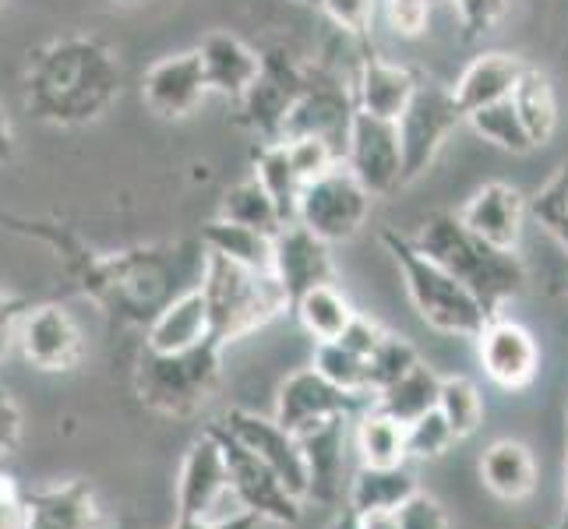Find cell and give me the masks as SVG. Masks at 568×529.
I'll list each match as a JSON object with an SVG mask.
<instances>
[{
    "label": "cell",
    "mask_w": 568,
    "mask_h": 529,
    "mask_svg": "<svg viewBox=\"0 0 568 529\" xmlns=\"http://www.w3.org/2000/svg\"><path fill=\"white\" fill-rule=\"evenodd\" d=\"M121 92V68L113 53L92 39H64L36 61L29 78V106L43 121L82 124L100 116Z\"/></svg>",
    "instance_id": "obj_1"
},
{
    "label": "cell",
    "mask_w": 568,
    "mask_h": 529,
    "mask_svg": "<svg viewBox=\"0 0 568 529\" xmlns=\"http://www.w3.org/2000/svg\"><path fill=\"white\" fill-rule=\"evenodd\" d=\"M414 241L427 258H435L445 272H453L491 318L501 315L505 301H513L526 283L519 254L480 241L474 230L463 226L456 212L427 215Z\"/></svg>",
    "instance_id": "obj_2"
},
{
    "label": "cell",
    "mask_w": 568,
    "mask_h": 529,
    "mask_svg": "<svg viewBox=\"0 0 568 529\" xmlns=\"http://www.w3.org/2000/svg\"><path fill=\"white\" fill-rule=\"evenodd\" d=\"M202 293L212 318V339L226 346L237 343L251 332L276 322L290 307L283 283L272 272H254L244 265H233L220 254H202Z\"/></svg>",
    "instance_id": "obj_3"
},
{
    "label": "cell",
    "mask_w": 568,
    "mask_h": 529,
    "mask_svg": "<svg viewBox=\"0 0 568 529\" xmlns=\"http://www.w3.org/2000/svg\"><path fill=\"white\" fill-rule=\"evenodd\" d=\"M382 241L399 265L406 297L420 315V322L427 328L442 332V336L477 339V332L487 325L491 315H487L474 293H469L453 272H445L435 258H427V254L417 247V241L399 237L396 230H385Z\"/></svg>",
    "instance_id": "obj_4"
},
{
    "label": "cell",
    "mask_w": 568,
    "mask_h": 529,
    "mask_svg": "<svg viewBox=\"0 0 568 529\" xmlns=\"http://www.w3.org/2000/svg\"><path fill=\"white\" fill-rule=\"evenodd\" d=\"M220 353L223 346L209 339L187 353H152L139 360L134 391L139 399L163 417H191L212 396L220 382Z\"/></svg>",
    "instance_id": "obj_5"
},
{
    "label": "cell",
    "mask_w": 568,
    "mask_h": 529,
    "mask_svg": "<svg viewBox=\"0 0 568 529\" xmlns=\"http://www.w3.org/2000/svg\"><path fill=\"white\" fill-rule=\"evenodd\" d=\"M371 199H375V194L357 181L354 170L339 163L328 173H322L318 181L304 184L297 223L307 226L325 244L354 241L371 215Z\"/></svg>",
    "instance_id": "obj_6"
},
{
    "label": "cell",
    "mask_w": 568,
    "mask_h": 529,
    "mask_svg": "<svg viewBox=\"0 0 568 529\" xmlns=\"http://www.w3.org/2000/svg\"><path fill=\"white\" fill-rule=\"evenodd\" d=\"M247 508L230 487L226 459L215 435L205 427L184 452L178 474V519H233Z\"/></svg>",
    "instance_id": "obj_7"
},
{
    "label": "cell",
    "mask_w": 568,
    "mask_h": 529,
    "mask_svg": "<svg viewBox=\"0 0 568 529\" xmlns=\"http://www.w3.org/2000/svg\"><path fill=\"white\" fill-rule=\"evenodd\" d=\"M209 430L215 435L223 448V459H226V474H230V487L237 491V498L244 501L247 512H254L262 522H283V526H293L301 519V498L290 491V487L276 477V469L265 466L258 456L244 448L237 438L230 435V430L215 420L209 424Z\"/></svg>",
    "instance_id": "obj_8"
},
{
    "label": "cell",
    "mask_w": 568,
    "mask_h": 529,
    "mask_svg": "<svg viewBox=\"0 0 568 529\" xmlns=\"http://www.w3.org/2000/svg\"><path fill=\"white\" fill-rule=\"evenodd\" d=\"M463 121H466V113L459 110L453 89H442V85L417 89L406 113L396 121L406 181H417V176L435 163V155L448 142V134H453Z\"/></svg>",
    "instance_id": "obj_9"
},
{
    "label": "cell",
    "mask_w": 568,
    "mask_h": 529,
    "mask_svg": "<svg viewBox=\"0 0 568 529\" xmlns=\"http://www.w3.org/2000/svg\"><path fill=\"white\" fill-rule=\"evenodd\" d=\"M343 152H346L343 163L354 170V176L371 194H375V199H382V194L406 184L396 121H382V116L354 110L349 128H346Z\"/></svg>",
    "instance_id": "obj_10"
},
{
    "label": "cell",
    "mask_w": 568,
    "mask_h": 529,
    "mask_svg": "<svg viewBox=\"0 0 568 529\" xmlns=\"http://www.w3.org/2000/svg\"><path fill=\"white\" fill-rule=\"evenodd\" d=\"M233 438H237L244 448H251L265 466L276 469V477L290 487L301 501H307L311 495V469H307V452L301 438L286 430L276 417H262L251 414V409H230V414L220 420Z\"/></svg>",
    "instance_id": "obj_11"
},
{
    "label": "cell",
    "mask_w": 568,
    "mask_h": 529,
    "mask_svg": "<svg viewBox=\"0 0 568 529\" xmlns=\"http://www.w3.org/2000/svg\"><path fill=\"white\" fill-rule=\"evenodd\" d=\"M364 406H371V399L349 396V391L325 382L315 367H304V370H293V375L280 385L276 420L286 430H293L297 438H304L307 430H315L328 420L357 417Z\"/></svg>",
    "instance_id": "obj_12"
},
{
    "label": "cell",
    "mask_w": 568,
    "mask_h": 529,
    "mask_svg": "<svg viewBox=\"0 0 568 529\" xmlns=\"http://www.w3.org/2000/svg\"><path fill=\"white\" fill-rule=\"evenodd\" d=\"M18 349L22 357L47 375H64L74 370L85 357V336L78 328L74 315L61 304L29 307L22 328H18Z\"/></svg>",
    "instance_id": "obj_13"
},
{
    "label": "cell",
    "mask_w": 568,
    "mask_h": 529,
    "mask_svg": "<svg viewBox=\"0 0 568 529\" xmlns=\"http://www.w3.org/2000/svg\"><path fill=\"white\" fill-rule=\"evenodd\" d=\"M477 360L484 375L505 391L530 388L540 375V346L519 322L495 315L477 332Z\"/></svg>",
    "instance_id": "obj_14"
},
{
    "label": "cell",
    "mask_w": 568,
    "mask_h": 529,
    "mask_svg": "<svg viewBox=\"0 0 568 529\" xmlns=\"http://www.w3.org/2000/svg\"><path fill=\"white\" fill-rule=\"evenodd\" d=\"M205 92H209V82H205L199 50L163 57V61H155L145 71V82H142L145 106L155 116H163V121H178V116L194 113V106L205 100Z\"/></svg>",
    "instance_id": "obj_15"
},
{
    "label": "cell",
    "mask_w": 568,
    "mask_h": 529,
    "mask_svg": "<svg viewBox=\"0 0 568 529\" xmlns=\"http://www.w3.org/2000/svg\"><path fill=\"white\" fill-rule=\"evenodd\" d=\"M26 529H113V519L85 480H64L29 495Z\"/></svg>",
    "instance_id": "obj_16"
},
{
    "label": "cell",
    "mask_w": 568,
    "mask_h": 529,
    "mask_svg": "<svg viewBox=\"0 0 568 529\" xmlns=\"http://www.w3.org/2000/svg\"><path fill=\"white\" fill-rule=\"evenodd\" d=\"M328 247L332 244L315 237V233H311L307 226H301V223H290V226L280 230L272 276L283 283L290 307H293V301L301 297V293L315 289L322 283H336V265H332Z\"/></svg>",
    "instance_id": "obj_17"
},
{
    "label": "cell",
    "mask_w": 568,
    "mask_h": 529,
    "mask_svg": "<svg viewBox=\"0 0 568 529\" xmlns=\"http://www.w3.org/2000/svg\"><path fill=\"white\" fill-rule=\"evenodd\" d=\"M530 205L523 202V194L513 184H484L480 191H474L459 208V220L466 230H474L480 241L495 244L501 251H516L519 237H523V220Z\"/></svg>",
    "instance_id": "obj_18"
},
{
    "label": "cell",
    "mask_w": 568,
    "mask_h": 529,
    "mask_svg": "<svg viewBox=\"0 0 568 529\" xmlns=\"http://www.w3.org/2000/svg\"><path fill=\"white\" fill-rule=\"evenodd\" d=\"M212 339V318L202 286H191L178 297H170L166 307L149 322L145 349L152 353H187Z\"/></svg>",
    "instance_id": "obj_19"
},
{
    "label": "cell",
    "mask_w": 568,
    "mask_h": 529,
    "mask_svg": "<svg viewBox=\"0 0 568 529\" xmlns=\"http://www.w3.org/2000/svg\"><path fill=\"white\" fill-rule=\"evenodd\" d=\"M202 57V71L212 92L230 95V100H244L254 89L262 74V57L254 53L244 39L230 35V32H209L199 47Z\"/></svg>",
    "instance_id": "obj_20"
},
{
    "label": "cell",
    "mask_w": 568,
    "mask_h": 529,
    "mask_svg": "<svg viewBox=\"0 0 568 529\" xmlns=\"http://www.w3.org/2000/svg\"><path fill=\"white\" fill-rule=\"evenodd\" d=\"M417 89L420 85L414 74L378 53H367L357 68V110L382 116V121H399Z\"/></svg>",
    "instance_id": "obj_21"
},
{
    "label": "cell",
    "mask_w": 568,
    "mask_h": 529,
    "mask_svg": "<svg viewBox=\"0 0 568 529\" xmlns=\"http://www.w3.org/2000/svg\"><path fill=\"white\" fill-rule=\"evenodd\" d=\"M477 469H480L484 487L498 501L519 505L537 491V459L523 441L501 438L495 445H487Z\"/></svg>",
    "instance_id": "obj_22"
},
{
    "label": "cell",
    "mask_w": 568,
    "mask_h": 529,
    "mask_svg": "<svg viewBox=\"0 0 568 529\" xmlns=\"http://www.w3.org/2000/svg\"><path fill=\"white\" fill-rule=\"evenodd\" d=\"M526 64L513 53H480L474 57L463 74L456 78L453 95L463 113H474L480 106H491L498 100H508L516 89V82L523 78Z\"/></svg>",
    "instance_id": "obj_23"
},
{
    "label": "cell",
    "mask_w": 568,
    "mask_h": 529,
    "mask_svg": "<svg viewBox=\"0 0 568 529\" xmlns=\"http://www.w3.org/2000/svg\"><path fill=\"white\" fill-rule=\"evenodd\" d=\"M354 417H339L328 420L315 430H307L301 438L304 452H307V469H311V495L322 505H332L343 491V448H346V424Z\"/></svg>",
    "instance_id": "obj_24"
},
{
    "label": "cell",
    "mask_w": 568,
    "mask_h": 529,
    "mask_svg": "<svg viewBox=\"0 0 568 529\" xmlns=\"http://www.w3.org/2000/svg\"><path fill=\"white\" fill-rule=\"evenodd\" d=\"M420 491L417 477L409 474L406 466H361L354 480H349L346 505L354 508L357 516L367 512H399V508Z\"/></svg>",
    "instance_id": "obj_25"
},
{
    "label": "cell",
    "mask_w": 568,
    "mask_h": 529,
    "mask_svg": "<svg viewBox=\"0 0 568 529\" xmlns=\"http://www.w3.org/2000/svg\"><path fill=\"white\" fill-rule=\"evenodd\" d=\"M354 448L361 466H406V424H399L396 417H388L385 409H378L375 403L364 406L354 417Z\"/></svg>",
    "instance_id": "obj_26"
},
{
    "label": "cell",
    "mask_w": 568,
    "mask_h": 529,
    "mask_svg": "<svg viewBox=\"0 0 568 529\" xmlns=\"http://www.w3.org/2000/svg\"><path fill=\"white\" fill-rule=\"evenodd\" d=\"M205 251L254 272H272V265H276V237L241 223H230L223 215L205 226Z\"/></svg>",
    "instance_id": "obj_27"
},
{
    "label": "cell",
    "mask_w": 568,
    "mask_h": 529,
    "mask_svg": "<svg viewBox=\"0 0 568 529\" xmlns=\"http://www.w3.org/2000/svg\"><path fill=\"white\" fill-rule=\"evenodd\" d=\"M293 311H297V322L315 343H336L343 339V332L349 328V322L357 318V311L349 307V301L336 289V283H322L315 289L301 293L293 301Z\"/></svg>",
    "instance_id": "obj_28"
},
{
    "label": "cell",
    "mask_w": 568,
    "mask_h": 529,
    "mask_svg": "<svg viewBox=\"0 0 568 529\" xmlns=\"http://www.w3.org/2000/svg\"><path fill=\"white\" fill-rule=\"evenodd\" d=\"M438 391H442V378L427 364H417L399 382H392L385 391H378L371 403L385 409L388 417H396L399 424H414L424 414H430V409H438Z\"/></svg>",
    "instance_id": "obj_29"
},
{
    "label": "cell",
    "mask_w": 568,
    "mask_h": 529,
    "mask_svg": "<svg viewBox=\"0 0 568 529\" xmlns=\"http://www.w3.org/2000/svg\"><path fill=\"white\" fill-rule=\"evenodd\" d=\"M513 103L523 116L526 131H530L534 145H547L551 134L558 131V100H555V85L540 68L526 64L523 78L513 89Z\"/></svg>",
    "instance_id": "obj_30"
},
{
    "label": "cell",
    "mask_w": 568,
    "mask_h": 529,
    "mask_svg": "<svg viewBox=\"0 0 568 529\" xmlns=\"http://www.w3.org/2000/svg\"><path fill=\"white\" fill-rule=\"evenodd\" d=\"M254 176L262 181V187L268 191V199L276 202L283 223H297V205H301V191H304V181L297 176L290 163V152H286V142H268L258 155V170Z\"/></svg>",
    "instance_id": "obj_31"
},
{
    "label": "cell",
    "mask_w": 568,
    "mask_h": 529,
    "mask_svg": "<svg viewBox=\"0 0 568 529\" xmlns=\"http://www.w3.org/2000/svg\"><path fill=\"white\" fill-rule=\"evenodd\" d=\"M220 215H223V220H230V223L262 230V233H268V237H280V230L286 226L280 208H276V202L268 199V191L262 187L258 176H247V181L233 184L226 191Z\"/></svg>",
    "instance_id": "obj_32"
},
{
    "label": "cell",
    "mask_w": 568,
    "mask_h": 529,
    "mask_svg": "<svg viewBox=\"0 0 568 529\" xmlns=\"http://www.w3.org/2000/svg\"><path fill=\"white\" fill-rule=\"evenodd\" d=\"M466 121H469V128H474L484 142H491V145H498L505 152L526 155L530 149H537L534 139H530V131H526V124H523L516 103H513V95H508V100L491 103V106H480L474 113H466Z\"/></svg>",
    "instance_id": "obj_33"
},
{
    "label": "cell",
    "mask_w": 568,
    "mask_h": 529,
    "mask_svg": "<svg viewBox=\"0 0 568 529\" xmlns=\"http://www.w3.org/2000/svg\"><path fill=\"white\" fill-rule=\"evenodd\" d=\"M311 367L318 370L325 382H332L336 388L349 391V396H364L371 399V360L364 353L349 349L346 343H315V360Z\"/></svg>",
    "instance_id": "obj_34"
},
{
    "label": "cell",
    "mask_w": 568,
    "mask_h": 529,
    "mask_svg": "<svg viewBox=\"0 0 568 529\" xmlns=\"http://www.w3.org/2000/svg\"><path fill=\"white\" fill-rule=\"evenodd\" d=\"M438 414L448 420V427L456 430V438L466 441L469 435H477L484 424V396L480 388L463 378H442V391H438Z\"/></svg>",
    "instance_id": "obj_35"
},
{
    "label": "cell",
    "mask_w": 568,
    "mask_h": 529,
    "mask_svg": "<svg viewBox=\"0 0 568 529\" xmlns=\"http://www.w3.org/2000/svg\"><path fill=\"white\" fill-rule=\"evenodd\" d=\"M530 215L544 233H551L558 247L568 254V163L555 170V176L547 181L530 202Z\"/></svg>",
    "instance_id": "obj_36"
},
{
    "label": "cell",
    "mask_w": 568,
    "mask_h": 529,
    "mask_svg": "<svg viewBox=\"0 0 568 529\" xmlns=\"http://www.w3.org/2000/svg\"><path fill=\"white\" fill-rule=\"evenodd\" d=\"M456 441H459L456 430L448 427V420L438 414V409H430V414H424L420 420L406 424V459L409 462H435Z\"/></svg>",
    "instance_id": "obj_37"
},
{
    "label": "cell",
    "mask_w": 568,
    "mask_h": 529,
    "mask_svg": "<svg viewBox=\"0 0 568 529\" xmlns=\"http://www.w3.org/2000/svg\"><path fill=\"white\" fill-rule=\"evenodd\" d=\"M420 364L417 349L409 346L403 336H392V332H385V339L378 343V349L371 353V399L378 396V391H385L392 382H399L406 370H414Z\"/></svg>",
    "instance_id": "obj_38"
},
{
    "label": "cell",
    "mask_w": 568,
    "mask_h": 529,
    "mask_svg": "<svg viewBox=\"0 0 568 529\" xmlns=\"http://www.w3.org/2000/svg\"><path fill=\"white\" fill-rule=\"evenodd\" d=\"M286 152L290 163L297 170V176L304 184L318 181L322 173H328L332 166L343 163V152L336 149L332 139H322V134H301V139H286Z\"/></svg>",
    "instance_id": "obj_39"
},
{
    "label": "cell",
    "mask_w": 568,
    "mask_h": 529,
    "mask_svg": "<svg viewBox=\"0 0 568 529\" xmlns=\"http://www.w3.org/2000/svg\"><path fill=\"white\" fill-rule=\"evenodd\" d=\"M375 8L378 0H322V11L346 32H367L371 22H375Z\"/></svg>",
    "instance_id": "obj_40"
},
{
    "label": "cell",
    "mask_w": 568,
    "mask_h": 529,
    "mask_svg": "<svg viewBox=\"0 0 568 529\" xmlns=\"http://www.w3.org/2000/svg\"><path fill=\"white\" fill-rule=\"evenodd\" d=\"M399 529H453V522H448L445 508L435 498L417 491L399 508Z\"/></svg>",
    "instance_id": "obj_41"
},
{
    "label": "cell",
    "mask_w": 568,
    "mask_h": 529,
    "mask_svg": "<svg viewBox=\"0 0 568 529\" xmlns=\"http://www.w3.org/2000/svg\"><path fill=\"white\" fill-rule=\"evenodd\" d=\"M385 14H388V26L399 35L414 39L427 29L430 0H385Z\"/></svg>",
    "instance_id": "obj_42"
},
{
    "label": "cell",
    "mask_w": 568,
    "mask_h": 529,
    "mask_svg": "<svg viewBox=\"0 0 568 529\" xmlns=\"http://www.w3.org/2000/svg\"><path fill=\"white\" fill-rule=\"evenodd\" d=\"M22 435H26L22 406L14 403L8 388H0V462L11 459L22 448Z\"/></svg>",
    "instance_id": "obj_43"
},
{
    "label": "cell",
    "mask_w": 568,
    "mask_h": 529,
    "mask_svg": "<svg viewBox=\"0 0 568 529\" xmlns=\"http://www.w3.org/2000/svg\"><path fill=\"white\" fill-rule=\"evenodd\" d=\"M29 495L18 487L11 474H0V529H26Z\"/></svg>",
    "instance_id": "obj_44"
},
{
    "label": "cell",
    "mask_w": 568,
    "mask_h": 529,
    "mask_svg": "<svg viewBox=\"0 0 568 529\" xmlns=\"http://www.w3.org/2000/svg\"><path fill=\"white\" fill-rule=\"evenodd\" d=\"M29 304L11 297V293L0 289V364L11 357V349L18 346V328H22Z\"/></svg>",
    "instance_id": "obj_45"
},
{
    "label": "cell",
    "mask_w": 568,
    "mask_h": 529,
    "mask_svg": "<svg viewBox=\"0 0 568 529\" xmlns=\"http://www.w3.org/2000/svg\"><path fill=\"white\" fill-rule=\"evenodd\" d=\"M382 339H385V328H382L378 322H371L367 315H357L354 322H349V328L343 332V339H339V343H346L349 349L364 353V357L371 360V353L378 349Z\"/></svg>",
    "instance_id": "obj_46"
},
{
    "label": "cell",
    "mask_w": 568,
    "mask_h": 529,
    "mask_svg": "<svg viewBox=\"0 0 568 529\" xmlns=\"http://www.w3.org/2000/svg\"><path fill=\"white\" fill-rule=\"evenodd\" d=\"M262 519L254 512L244 516H233V519H178L173 529H258Z\"/></svg>",
    "instance_id": "obj_47"
},
{
    "label": "cell",
    "mask_w": 568,
    "mask_h": 529,
    "mask_svg": "<svg viewBox=\"0 0 568 529\" xmlns=\"http://www.w3.org/2000/svg\"><path fill=\"white\" fill-rule=\"evenodd\" d=\"M364 529H399V512H367L361 516Z\"/></svg>",
    "instance_id": "obj_48"
},
{
    "label": "cell",
    "mask_w": 568,
    "mask_h": 529,
    "mask_svg": "<svg viewBox=\"0 0 568 529\" xmlns=\"http://www.w3.org/2000/svg\"><path fill=\"white\" fill-rule=\"evenodd\" d=\"M328 529H364V526H361V516L354 512V508H349V505H343L339 512L332 516Z\"/></svg>",
    "instance_id": "obj_49"
},
{
    "label": "cell",
    "mask_w": 568,
    "mask_h": 529,
    "mask_svg": "<svg viewBox=\"0 0 568 529\" xmlns=\"http://www.w3.org/2000/svg\"><path fill=\"white\" fill-rule=\"evenodd\" d=\"M11 152V131H8V121H4V113H0V160Z\"/></svg>",
    "instance_id": "obj_50"
},
{
    "label": "cell",
    "mask_w": 568,
    "mask_h": 529,
    "mask_svg": "<svg viewBox=\"0 0 568 529\" xmlns=\"http://www.w3.org/2000/svg\"><path fill=\"white\" fill-rule=\"evenodd\" d=\"M297 4H322V0H297Z\"/></svg>",
    "instance_id": "obj_51"
},
{
    "label": "cell",
    "mask_w": 568,
    "mask_h": 529,
    "mask_svg": "<svg viewBox=\"0 0 568 529\" xmlns=\"http://www.w3.org/2000/svg\"><path fill=\"white\" fill-rule=\"evenodd\" d=\"M565 297H568V283H565Z\"/></svg>",
    "instance_id": "obj_52"
}]
</instances>
